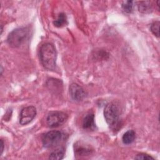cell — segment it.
<instances>
[{
    "label": "cell",
    "instance_id": "obj_1",
    "mask_svg": "<svg viewBox=\"0 0 160 160\" xmlns=\"http://www.w3.org/2000/svg\"><path fill=\"white\" fill-rule=\"evenodd\" d=\"M39 58L42 65L48 70L55 69L57 52L54 46L50 42L43 44L39 49Z\"/></svg>",
    "mask_w": 160,
    "mask_h": 160
},
{
    "label": "cell",
    "instance_id": "obj_2",
    "mask_svg": "<svg viewBox=\"0 0 160 160\" xmlns=\"http://www.w3.org/2000/svg\"><path fill=\"white\" fill-rule=\"evenodd\" d=\"M30 36V28L29 27H21L11 31L7 38L8 44L12 48H18L29 38Z\"/></svg>",
    "mask_w": 160,
    "mask_h": 160
},
{
    "label": "cell",
    "instance_id": "obj_3",
    "mask_svg": "<svg viewBox=\"0 0 160 160\" xmlns=\"http://www.w3.org/2000/svg\"><path fill=\"white\" fill-rule=\"evenodd\" d=\"M104 116L108 124L113 130H116L120 125V111L114 102L108 103L104 108Z\"/></svg>",
    "mask_w": 160,
    "mask_h": 160
},
{
    "label": "cell",
    "instance_id": "obj_4",
    "mask_svg": "<svg viewBox=\"0 0 160 160\" xmlns=\"http://www.w3.org/2000/svg\"><path fill=\"white\" fill-rule=\"evenodd\" d=\"M64 134L59 131H51L46 133L42 138V144L45 148H54L60 144L64 139Z\"/></svg>",
    "mask_w": 160,
    "mask_h": 160
},
{
    "label": "cell",
    "instance_id": "obj_5",
    "mask_svg": "<svg viewBox=\"0 0 160 160\" xmlns=\"http://www.w3.org/2000/svg\"><path fill=\"white\" fill-rule=\"evenodd\" d=\"M68 119V115L61 111L51 112L46 118V122L50 128H56L63 124Z\"/></svg>",
    "mask_w": 160,
    "mask_h": 160
},
{
    "label": "cell",
    "instance_id": "obj_6",
    "mask_svg": "<svg viewBox=\"0 0 160 160\" xmlns=\"http://www.w3.org/2000/svg\"><path fill=\"white\" fill-rule=\"evenodd\" d=\"M36 115V109L32 106L25 107L22 109L20 113L19 123L21 125H26L31 122Z\"/></svg>",
    "mask_w": 160,
    "mask_h": 160
},
{
    "label": "cell",
    "instance_id": "obj_7",
    "mask_svg": "<svg viewBox=\"0 0 160 160\" xmlns=\"http://www.w3.org/2000/svg\"><path fill=\"white\" fill-rule=\"evenodd\" d=\"M69 90L71 98L76 101H81L85 98V91L82 87L76 83L71 84Z\"/></svg>",
    "mask_w": 160,
    "mask_h": 160
},
{
    "label": "cell",
    "instance_id": "obj_8",
    "mask_svg": "<svg viewBox=\"0 0 160 160\" xmlns=\"http://www.w3.org/2000/svg\"><path fill=\"white\" fill-rule=\"evenodd\" d=\"M82 128L87 130H94L96 128L94 115L93 113L88 114L83 119Z\"/></svg>",
    "mask_w": 160,
    "mask_h": 160
},
{
    "label": "cell",
    "instance_id": "obj_9",
    "mask_svg": "<svg viewBox=\"0 0 160 160\" xmlns=\"http://www.w3.org/2000/svg\"><path fill=\"white\" fill-rule=\"evenodd\" d=\"M136 138V133L133 130L127 131L122 137V141L125 144H130L134 142Z\"/></svg>",
    "mask_w": 160,
    "mask_h": 160
},
{
    "label": "cell",
    "instance_id": "obj_10",
    "mask_svg": "<svg viewBox=\"0 0 160 160\" xmlns=\"http://www.w3.org/2000/svg\"><path fill=\"white\" fill-rule=\"evenodd\" d=\"M138 9L142 13H149L152 11V5L150 1L138 2Z\"/></svg>",
    "mask_w": 160,
    "mask_h": 160
},
{
    "label": "cell",
    "instance_id": "obj_11",
    "mask_svg": "<svg viewBox=\"0 0 160 160\" xmlns=\"http://www.w3.org/2000/svg\"><path fill=\"white\" fill-rule=\"evenodd\" d=\"M65 154V149L64 148H59L52 151L49 157V159L52 160H60L64 158Z\"/></svg>",
    "mask_w": 160,
    "mask_h": 160
},
{
    "label": "cell",
    "instance_id": "obj_12",
    "mask_svg": "<svg viewBox=\"0 0 160 160\" xmlns=\"http://www.w3.org/2000/svg\"><path fill=\"white\" fill-rule=\"evenodd\" d=\"M53 24L55 26L58 28L62 27L67 24V18L64 13L62 12L59 14V16L56 20L53 22Z\"/></svg>",
    "mask_w": 160,
    "mask_h": 160
},
{
    "label": "cell",
    "instance_id": "obj_13",
    "mask_svg": "<svg viewBox=\"0 0 160 160\" xmlns=\"http://www.w3.org/2000/svg\"><path fill=\"white\" fill-rule=\"evenodd\" d=\"M75 152L79 156H88L91 154V149L86 147L78 145L75 148Z\"/></svg>",
    "mask_w": 160,
    "mask_h": 160
},
{
    "label": "cell",
    "instance_id": "obj_14",
    "mask_svg": "<svg viewBox=\"0 0 160 160\" xmlns=\"http://www.w3.org/2000/svg\"><path fill=\"white\" fill-rule=\"evenodd\" d=\"M133 2L131 1H126L122 4V9L126 13H131L133 11Z\"/></svg>",
    "mask_w": 160,
    "mask_h": 160
},
{
    "label": "cell",
    "instance_id": "obj_15",
    "mask_svg": "<svg viewBox=\"0 0 160 160\" xmlns=\"http://www.w3.org/2000/svg\"><path fill=\"white\" fill-rule=\"evenodd\" d=\"M159 21H155L151 24L150 27L151 32L158 38L159 36Z\"/></svg>",
    "mask_w": 160,
    "mask_h": 160
},
{
    "label": "cell",
    "instance_id": "obj_16",
    "mask_svg": "<svg viewBox=\"0 0 160 160\" xmlns=\"http://www.w3.org/2000/svg\"><path fill=\"white\" fill-rule=\"evenodd\" d=\"M135 159H142V160H149V159H154V158H152V156L146 154H144V153H140L138 154L135 158Z\"/></svg>",
    "mask_w": 160,
    "mask_h": 160
},
{
    "label": "cell",
    "instance_id": "obj_17",
    "mask_svg": "<svg viewBox=\"0 0 160 160\" xmlns=\"http://www.w3.org/2000/svg\"><path fill=\"white\" fill-rule=\"evenodd\" d=\"M4 150V142L1 139V155L2 154Z\"/></svg>",
    "mask_w": 160,
    "mask_h": 160
}]
</instances>
